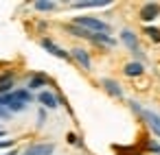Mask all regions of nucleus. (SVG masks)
Returning <instances> with one entry per match:
<instances>
[{"label": "nucleus", "mask_w": 160, "mask_h": 155, "mask_svg": "<svg viewBox=\"0 0 160 155\" xmlns=\"http://www.w3.org/2000/svg\"><path fill=\"white\" fill-rule=\"evenodd\" d=\"M42 48L46 50V53H51V55H55V57H59V59H68V53L66 50H62L53 40H48V37H44L42 40Z\"/></svg>", "instance_id": "7"}, {"label": "nucleus", "mask_w": 160, "mask_h": 155, "mask_svg": "<svg viewBox=\"0 0 160 155\" xmlns=\"http://www.w3.org/2000/svg\"><path fill=\"white\" fill-rule=\"evenodd\" d=\"M11 77H5V79H0V96H5V94H11Z\"/></svg>", "instance_id": "16"}, {"label": "nucleus", "mask_w": 160, "mask_h": 155, "mask_svg": "<svg viewBox=\"0 0 160 155\" xmlns=\"http://www.w3.org/2000/svg\"><path fill=\"white\" fill-rule=\"evenodd\" d=\"M72 24H77V26H81V29H86V31H90V33H103V35H110V26H108L103 20L92 18V16H77Z\"/></svg>", "instance_id": "1"}, {"label": "nucleus", "mask_w": 160, "mask_h": 155, "mask_svg": "<svg viewBox=\"0 0 160 155\" xmlns=\"http://www.w3.org/2000/svg\"><path fill=\"white\" fill-rule=\"evenodd\" d=\"M44 118H46V114H44V109H42V111H40V120H38V122H40V124H44Z\"/></svg>", "instance_id": "21"}, {"label": "nucleus", "mask_w": 160, "mask_h": 155, "mask_svg": "<svg viewBox=\"0 0 160 155\" xmlns=\"http://www.w3.org/2000/svg\"><path fill=\"white\" fill-rule=\"evenodd\" d=\"M38 11H53L55 9V2H35L33 5Z\"/></svg>", "instance_id": "17"}, {"label": "nucleus", "mask_w": 160, "mask_h": 155, "mask_svg": "<svg viewBox=\"0 0 160 155\" xmlns=\"http://www.w3.org/2000/svg\"><path fill=\"white\" fill-rule=\"evenodd\" d=\"M38 101H40L42 107H46V109H55V107L59 105V98H57L53 92H48V90H42V92L38 94Z\"/></svg>", "instance_id": "6"}, {"label": "nucleus", "mask_w": 160, "mask_h": 155, "mask_svg": "<svg viewBox=\"0 0 160 155\" xmlns=\"http://www.w3.org/2000/svg\"><path fill=\"white\" fill-rule=\"evenodd\" d=\"M142 70H145V68H142V63H140V61H132V63H127V66H125V70H123V72H125L127 77H140V74H142Z\"/></svg>", "instance_id": "12"}, {"label": "nucleus", "mask_w": 160, "mask_h": 155, "mask_svg": "<svg viewBox=\"0 0 160 155\" xmlns=\"http://www.w3.org/2000/svg\"><path fill=\"white\" fill-rule=\"evenodd\" d=\"M121 42L134 53V50H138V37L129 31V29H125V31H121Z\"/></svg>", "instance_id": "9"}, {"label": "nucleus", "mask_w": 160, "mask_h": 155, "mask_svg": "<svg viewBox=\"0 0 160 155\" xmlns=\"http://www.w3.org/2000/svg\"><path fill=\"white\" fill-rule=\"evenodd\" d=\"M68 29V33H72V35H77V37H86V40H92V35L94 33H90V31H86V29H81V26H77V24H70V26H66Z\"/></svg>", "instance_id": "14"}, {"label": "nucleus", "mask_w": 160, "mask_h": 155, "mask_svg": "<svg viewBox=\"0 0 160 155\" xmlns=\"http://www.w3.org/2000/svg\"><path fill=\"white\" fill-rule=\"evenodd\" d=\"M108 0H81V2H72L75 9H97V7H108Z\"/></svg>", "instance_id": "11"}, {"label": "nucleus", "mask_w": 160, "mask_h": 155, "mask_svg": "<svg viewBox=\"0 0 160 155\" xmlns=\"http://www.w3.org/2000/svg\"><path fill=\"white\" fill-rule=\"evenodd\" d=\"M46 85V77H42V74H35L31 81H29V90H40V87H44Z\"/></svg>", "instance_id": "15"}, {"label": "nucleus", "mask_w": 160, "mask_h": 155, "mask_svg": "<svg viewBox=\"0 0 160 155\" xmlns=\"http://www.w3.org/2000/svg\"><path fill=\"white\" fill-rule=\"evenodd\" d=\"M145 33H147V35L153 40V42H160V31H158V29H153V26H147V29H145Z\"/></svg>", "instance_id": "18"}, {"label": "nucleus", "mask_w": 160, "mask_h": 155, "mask_svg": "<svg viewBox=\"0 0 160 155\" xmlns=\"http://www.w3.org/2000/svg\"><path fill=\"white\" fill-rule=\"evenodd\" d=\"M2 135H5V131H2V129H0V138H2Z\"/></svg>", "instance_id": "23"}, {"label": "nucleus", "mask_w": 160, "mask_h": 155, "mask_svg": "<svg viewBox=\"0 0 160 155\" xmlns=\"http://www.w3.org/2000/svg\"><path fill=\"white\" fill-rule=\"evenodd\" d=\"M132 109L134 111H138L140 114V118L153 129V133L160 138V114H156V111H151V109H142L140 105H136V103H132Z\"/></svg>", "instance_id": "3"}, {"label": "nucleus", "mask_w": 160, "mask_h": 155, "mask_svg": "<svg viewBox=\"0 0 160 155\" xmlns=\"http://www.w3.org/2000/svg\"><path fill=\"white\" fill-rule=\"evenodd\" d=\"M149 148H151L153 153H160V144H158V142H149Z\"/></svg>", "instance_id": "20"}, {"label": "nucleus", "mask_w": 160, "mask_h": 155, "mask_svg": "<svg viewBox=\"0 0 160 155\" xmlns=\"http://www.w3.org/2000/svg\"><path fill=\"white\" fill-rule=\"evenodd\" d=\"M72 57H75V61L77 63H81V68H86V70H90V55L83 50V48H72Z\"/></svg>", "instance_id": "10"}, {"label": "nucleus", "mask_w": 160, "mask_h": 155, "mask_svg": "<svg viewBox=\"0 0 160 155\" xmlns=\"http://www.w3.org/2000/svg\"><path fill=\"white\" fill-rule=\"evenodd\" d=\"M0 118H5V120L11 118V109L9 107H0Z\"/></svg>", "instance_id": "19"}, {"label": "nucleus", "mask_w": 160, "mask_h": 155, "mask_svg": "<svg viewBox=\"0 0 160 155\" xmlns=\"http://www.w3.org/2000/svg\"><path fill=\"white\" fill-rule=\"evenodd\" d=\"M53 151H55V144L53 142H42V144L27 146V151L22 155H53Z\"/></svg>", "instance_id": "5"}, {"label": "nucleus", "mask_w": 160, "mask_h": 155, "mask_svg": "<svg viewBox=\"0 0 160 155\" xmlns=\"http://www.w3.org/2000/svg\"><path fill=\"white\" fill-rule=\"evenodd\" d=\"M101 85H103V90H105L110 96H116V98H121V96H123V87H121L114 79H103V81H101Z\"/></svg>", "instance_id": "8"}, {"label": "nucleus", "mask_w": 160, "mask_h": 155, "mask_svg": "<svg viewBox=\"0 0 160 155\" xmlns=\"http://www.w3.org/2000/svg\"><path fill=\"white\" fill-rule=\"evenodd\" d=\"M92 42H94V44H101V46H108V48H112V46L116 44L110 35H103V33H94V35H92Z\"/></svg>", "instance_id": "13"}, {"label": "nucleus", "mask_w": 160, "mask_h": 155, "mask_svg": "<svg viewBox=\"0 0 160 155\" xmlns=\"http://www.w3.org/2000/svg\"><path fill=\"white\" fill-rule=\"evenodd\" d=\"M160 16V5L158 2H145L140 9V20L142 22H153Z\"/></svg>", "instance_id": "4"}, {"label": "nucleus", "mask_w": 160, "mask_h": 155, "mask_svg": "<svg viewBox=\"0 0 160 155\" xmlns=\"http://www.w3.org/2000/svg\"><path fill=\"white\" fill-rule=\"evenodd\" d=\"M5 155H18V153H16V151H9V153H5Z\"/></svg>", "instance_id": "22"}, {"label": "nucleus", "mask_w": 160, "mask_h": 155, "mask_svg": "<svg viewBox=\"0 0 160 155\" xmlns=\"http://www.w3.org/2000/svg\"><path fill=\"white\" fill-rule=\"evenodd\" d=\"M33 101V96H31V92L29 90H13L11 94H9V109H11V114L13 111H22L29 103Z\"/></svg>", "instance_id": "2"}]
</instances>
